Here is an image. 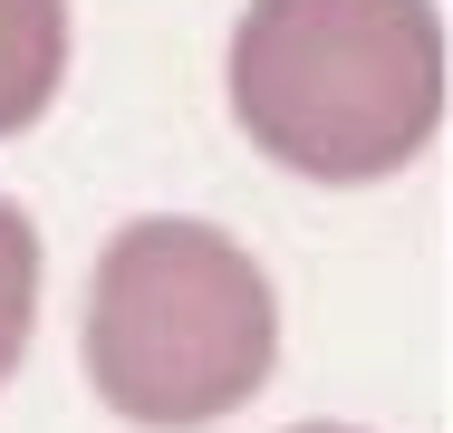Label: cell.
I'll list each match as a JSON object with an SVG mask.
<instances>
[{
    "mask_svg": "<svg viewBox=\"0 0 453 433\" xmlns=\"http://www.w3.org/2000/svg\"><path fill=\"white\" fill-rule=\"evenodd\" d=\"M29 318H39V232L19 202H0V385L29 346Z\"/></svg>",
    "mask_w": 453,
    "mask_h": 433,
    "instance_id": "obj_4",
    "label": "cell"
},
{
    "mask_svg": "<svg viewBox=\"0 0 453 433\" xmlns=\"http://www.w3.org/2000/svg\"><path fill=\"white\" fill-rule=\"evenodd\" d=\"M280 299L261 260L222 241L212 222H126L88 289V376L96 395L145 433L222 424L271 385Z\"/></svg>",
    "mask_w": 453,
    "mask_h": 433,
    "instance_id": "obj_2",
    "label": "cell"
},
{
    "mask_svg": "<svg viewBox=\"0 0 453 433\" xmlns=\"http://www.w3.org/2000/svg\"><path fill=\"white\" fill-rule=\"evenodd\" d=\"M232 116L309 183H376L444 125L434 0H251L232 29Z\"/></svg>",
    "mask_w": 453,
    "mask_h": 433,
    "instance_id": "obj_1",
    "label": "cell"
},
{
    "mask_svg": "<svg viewBox=\"0 0 453 433\" xmlns=\"http://www.w3.org/2000/svg\"><path fill=\"white\" fill-rule=\"evenodd\" d=\"M299 433H348V424H299Z\"/></svg>",
    "mask_w": 453,
    "mask_h": 433,
    "instance_id": "obj_5",
    "label": "cell"
},
{
    "mask_svg": "<svg viewBox=\"0 0 453 433\" xmlns=\"http://www.w3.org/2000/svg\"><path fill=\"white\" fill-rule=\"evenodd\" d=\"M68 78V0H0V135L39 125Z\"/></svg>",
    "mask_w": 453,
    "mask_h": 433,
    "instance_id": "obj_3",
    "label": "cell"
}]
</instances>
